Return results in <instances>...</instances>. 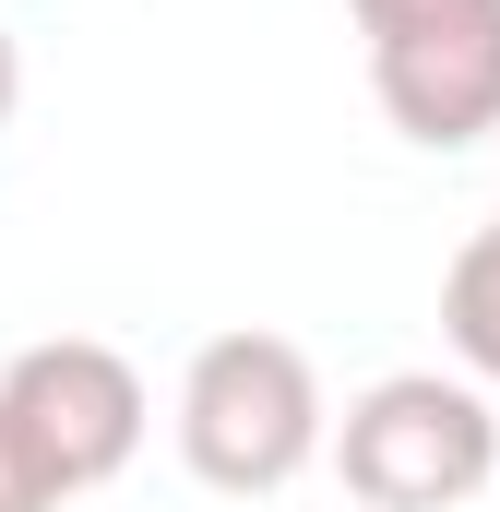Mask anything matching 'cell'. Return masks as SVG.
<instances>
[{
    "instance_id": "cell-1",
    "label": "cell",
    "mask_w": 500,
    "mask_h": 512,
    "mask_svg": "<svg viewBox=\"0 0 500 512\" xmlns=\"http://www.w3.org/2000/svg\"><path fill=\"white\" fill-rule=\"evenodd\" d=\"M334 441V405H322V370L310 346L286 334H215L191 346L179 370V465L227 501H274L286 477H310V453Z\"/></svg>"
},
{
    "instance_id": "cell-2",
    "label": "cell",
    "mask_w": 500,
    "mask_h": 512,
    "mask_svg": "<svg viewBox=\"0 0 500 512\" xmlns=\"http://www.w3.org/2000/svg\"><path fill=\"white\" fill-rule=\"evenodd\" d=\"M334 465L370 512H465L500 477V405L489 382H453V370H393L346 405Z\"/></svg>"
},
{
    "instance_id": "cell-3",
    "label": "cell",
    "mask_w": 500,
    "mask_h": 512,
    "mask_svg": "<svg viewBox=\"0 0 500 512\" xmlns=\"http://www.w3.org/2000/svg\"><path fill=\"white\" fill-rule=\"evenodd\" d=\"M0 429H12V453L36 465L48 501H84V489H108L131 453H143L155 405H143V370H131L120 346L48 334V346H24V358L0 370Z\"/></svg>"
},
{
    "instance_id": "cell-4",
    "label": "cell",
    "mask_w": 500,
    "mask_h": 512,
    "mask_svg": "<svg viewBox=\"0 0 500 512\" xmlns=\"http://www.w3.org/2000/svg\"><path fill=\"white\" fill-rule=\"evenodd\" d=\"M370 96L381 120L429 155H465L477 131H500V0L453 12V24H405L370 48Z\"/></svg>"
},
{
    "instance_id": "cell-5",
    "label": "cell",
    "mask_w": 500,
    "mask_h": 512,
    "mask_svg": "<svg viewBox=\"0 0 500 512\" xmlns=\"http://www.w3.org/2000/svg\"><path fill=\"white\" fill-rule=\"evenodd\" d=\"M441 334H453V358H465V382L500 393V227H477L453 274H441Z\"/></svg>"
},
{
    "instance_id": "cell-6",
    "label": "cell",
    "mask_w": 500,
    "mask_h": 512,
    "mask_svg": "<svg viewBox=\"0 0 500 512\" xmlns=\"http://www.w3.org/2000/svg\"><path fill=\"white\" fill-rule=\"evenodd\" d=\"M346 12H358V36H405V24H453V12H489V0H346Z\"/></svg>"
},
{
    "instance_id": "cell-7",
    "label": "cell",
    "mask_w": 500,
    "mask_h": 512,
    "mask_svg": "<svg viewBox=\"0 0 500 512\" xmlns=\"http://www.w3.org/2000/svg\"><path fill=\"white\" fill-rule=\"evenodd\" d=\"M12 108H24V60H12V36H0V131H12Z\"/></svg>"
}]
</instances>
